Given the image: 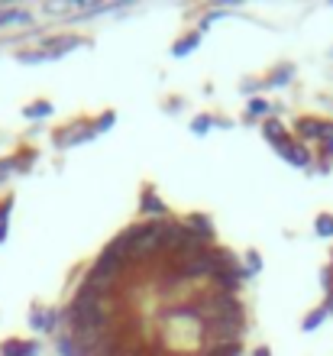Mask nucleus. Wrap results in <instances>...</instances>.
I'll return each mask as SVG.
<instances>
[{"mask_svg":"<svg viewBox=\"0 0 333 356\" xmlns=\"http://www.w3.org/2000/svg\"><path fill=\"white\" fill-rule=\"evenodd\" d=\"M243 334V318H227V321H207L204 324V340L211 347H227V343H240Z\"/></svg>","mask_w":333,"mask_h":356,"instance_id":"f03ea898","label":"nucleus"},{"mask_svg":"<svg viewBox=\"0 0 333 356\" xmlns=\"http://www.w3.org/2000/svg\"><path fill=\"white\" fill-rule=\"evenodd\" d=\"M317 234H320V236H333V217L330 214L317 217Z\"/></svg>","mask_w":333,"mask_h":356,"instance_id":"dca6fc26","label":"nucleus"},{"mask_svg":"<svg viewBox=\"0 0 333 356\" xmlns=\"http://www.w3.org/2000/svg\"><path fill=\"white\" fill-rule=\"evenodd\" d=\"M188 227H191V230H195V234H201V236H207V240H211V220H207V217H201V214H191L188 217Z\"/></svg>","mask_w":333,"mask_h":356,"instance_id":"9b49d317","label":"nucleus"},{"mask_svg":"<svg viewBox=\"0 0 333 356\" xmlns=\"http://www.w3.org/2000/svg\"><path fill=\"white\" fill-rule=\"evenodd\" d=\"M327 156H333V136L327 140Z\"/></svg>","mask_w":333,"mask_h":356,"instance_id":"b1692460","label":"nucleus"},{"mask_svg":"<svg viewBox=\"0 0 333 356\" xmlns=\"http://www.w3.org/2000/svg\"><path fill=\"white\" fill-rule=\"evenodd\" d=\"M81 46V39H74V36H58V39H49L46 42V52L52 58H58V56H65V52H72V49H78Z\"/></svg>","mask_w":333,"mask_h":356,"instance_id":"39448f33","label":"nucleus"},{"mask_svg":"<svg viewBox=\"0 0 333 356\" xmlns=\"http://www.w3.org/2000/svg\"><path fill=\"white\" fill-rule=\"evenodd\" d=\"M288 75H291V68H285V72H278V75L272 78V81H266V85H272V88H282V85H288V81H285Z\"/></svg>","mask_w":333,"mask_h":356,"instance_id":"412c9836","label":"nucleus"},{"mask_svg":"<svg viewBox=\"0 0 333 356\" xmlns=\"http://www.w3.org/2000/svg\"><path fill=\"white\" fill-rule=\"evenodd\" d=\"M58 353H62V356H84L81 347L74 343V337H62V340H58Z\"/></svg>","mask_w":333,"mask_h":356,"instance_id":"ddd939ff","label":"nucleus"},{"mask_svg":"<svg viewBox=\"0 0 333 356\" xmlns=\"http://www.w3.org/2000/svg\"><path fill=\"white\" fill-rule=\"evenodd\" d=\"M197 318L207 324V321H227V318H243V305L233 298L230 291H213L207 298H201L195 305Z\"/></svg>","mask_w":333,"mask_h":356,"instance_id":"f257e3e1","label":"nucleus"},{"mask_svg":"<svg viewBox=\"0 0 333 356\" xmlns=\"http://www.w3.org/2000/svg\"><path fill=\"white\" fill-rule=\"evenodd\" d=\"M139 211H143L146 217H152V220H162V217H165V204H162L152 191H143V204H139Z\"/></svg>","mask_w":333,"mask_h":356,"instance_id":"423d86ee","label":"nucleus"},{"mask_svg":"<svg viewBox=\"0 0 333 356\" xmlns=\"http://www.w3.org/2000/svg\"><path fill=\"white\" fill-rule=\"evenodd\" d=\"M298 130L304 133V136H314V140H330L333 136L330 123L317 120V117H301V120H298Z\"/></svg>","mask_w":333,"mask_h":356,"instance_id":"7ed1b4c3","label":"nucleus"},{"mask_svg":"<svg viewBox=\"0 0 333 356\" xmlns=\"http://www.w3.org/2000/svg\"><path fill=\"white\" fill-rule=\"evenodd\" d=\"M211 117H195V120H191V130H195L197 133V136H204V133H207V130H211Z\"/></svg>","mask_w":333,"mask_h":356,"instance_id":"a211bd4d","label":"nucleus"},{"mask_svg":"<svg viewBox=\"0 0 333 356\" xmlns=\"http://www.w3.org/2000/svg\"><path fill=\"white\" fill-rule=\"evenodd\" d=\"M107 127H113V113H107V117L97 123V130H107Z\"/></svg>","mask_w":333,"mask_h":356,"instance_id":"5701e85b","label":"nucleus"},{"mask_svg":"<svg viewBox=\"0 0 333 356\" xmlns=\"http://www.w3.org/2000/svg\"><path fill=\"white\" fill-rule=\"evenodd\" d=\"M39 347L36 343H23V340H7L0 347V356H36Z\"/></svg>","mask_w":333,"mask_h":356,"instance_id":"0eeeda50","label":"nucleus"},{"mask_svg":"<svg viewBox=\"0 0 333 356\" xmlns=\"http://www.w3.org/2000/svg\"><path fill=\"white\" fill-rule=\"evenodd\" d=\"M197 42H201V33H195V36H188V39H181V42H175V49H172V52H175V56H188Z\"/></svg>","mask_w":333,"mask_h":356,"instance_id":"f8f14e48","label":"nucleus"},{"mask_svg":"<svg viewBox=\"0 0 333 356\" xmlns=\"http://www.w3.org/2000/svg\"><path fill=\"white\" fill-rule=\"evenodd\" d=\"M13 169H17V162H13V159H3V162H0V185H3V181L13 175Z\"/></svg>","mask_w":333,"mask_h":356,"instance_id":"aec40b11","label":"nucleus"},{"mask_svg":"<svg viewBox=\"0 0 333 356\" xmlns=\"http://www.w3.org/2000/svg\"><path fill=\"white\" fill-rule=\"evenodd\" d=\"M10 207H13V201H3V204H0V243L7 240V217H10Z\"/></svg>","mask_w":333,"mask_h":356,"instance_id":"4468645a","label":"nucleus"},{"mask_svg":"<svg viewBox=\"0 0 333 356\" xmlns=\"http://www.w3.org/2000/svg\"><path fill=\"white\" fill-rule=\"evenodd\" d=\"M278 152H282V159H288L291 165H307L311 162V152L304 149V146H298V143H291V140H282L275 146Z\"/></svg>","mask_w":333,"mask_h":356,"instance_id":"20e7f679","label":"nucleus"},{"mask_svg":"<svg viewBox=\"0 0 333 356\" xmlns=\"http://www.w3.org/2000/svg\"><path fill=\"white\" fill-rule=\"evenodd\" d=\"M327 318V308H320V311H314V314H311V318L304 321V330H314V327H320V321Z\"/></svg>","mask_w":333,"mask_h":356,"instance_id":"6ab92c4d","label":"nucleus"},{"mask_svg":"<svg viewBox=\"0 0 333 356\" xmlns=\"http://www.w3.org/2000/svg\"><path fill=\"white\" fill-rule=\"evenodd\" d=\"M268 111H272V104L259 101V97H256V101H250V117H266Z\"/></svg>","mask_w":333,"mask_h":356,"instance_id":"f3484780","label":"nucleus"},{"mask_svg":"<svg viewBox=\"0 0 333 356\" xmlns=\"http://www.w3.org/2000/svg\"><path fill=\"white\" fill-rule=\"evenodd\" d=\"M256 356H272V353H268L266 347H259V350H256Z\"/></svg>","mask_w":333,"mask_h":356,"instance_id":"393cba45","label":"nucleus"},{"mask_svg":"<svg viewBox=\"0 0 333 356\" xmlns=\"http://www.w3.org/2000/svg\"><path fill=\"white\" fill-rule=\"evenodd\" d=\"M13 23H29L26 10H0V26H13Z\"/></svg>","mask_w":333,"mask_h":356,"instance_id":"1a4fd4ad","label":"nucleus"},{"mask_svg":"<svg viewBox=\"0 0 333 356\" xmlns=\"http://www.w3.org/2000/svg\"><path fill=\"white\" fill-rule=\"evenodd\" d=\"M56 311H33V318H29V324L36 330H52L56 327Z\"/></svg>","mask_w":333,"mask_h":356,"instance_id":"6e6552de","label":"nucleus"},{"mask_svg":"<svg viewBox=\"0 0 333 356\" xmlns=\"http://www.w3.org/2000/svg\"><path fill=\"white\" fill-rule=\"evenodd\" d=\"M52 113V104L49 101H36L29 104V107H23V117H29V120H39V117H49Z\"/></svg>","mask_w":333,"mask_h":356,"instance_id":"9d476101","label":"nucleus"},{"mask_svg":"<svg viewBox=\"0 0 333 356\" xmlns=\"http://www.w3.org/2000/svg\"><path fill=\"white\" fill-rule=\"evenodd\" d=\"M246 263H250V272H259V269H262L259 253H250V259H246Z\"/></svg>","mask_w":333,"mask_h":356,"instance_id":"4be33fe9","label":"nucleus"},{"mask_svg":"<svg viewBox=\"0 0 333 356\" xmlns=\"http://www.w3.org/2000/svg\"><path fill=\"white\" fill-rule=\"evenodd\" d=\"M282 133H285V130L278 127V120H268V123H266V136H268V140H272V143H275V146H278V143H282V140H285Z\"/></svg>","mask_w":333,"mask_h":356,"instance_id":"2eb2a0df","label":"nucleus"}]
</instances>
